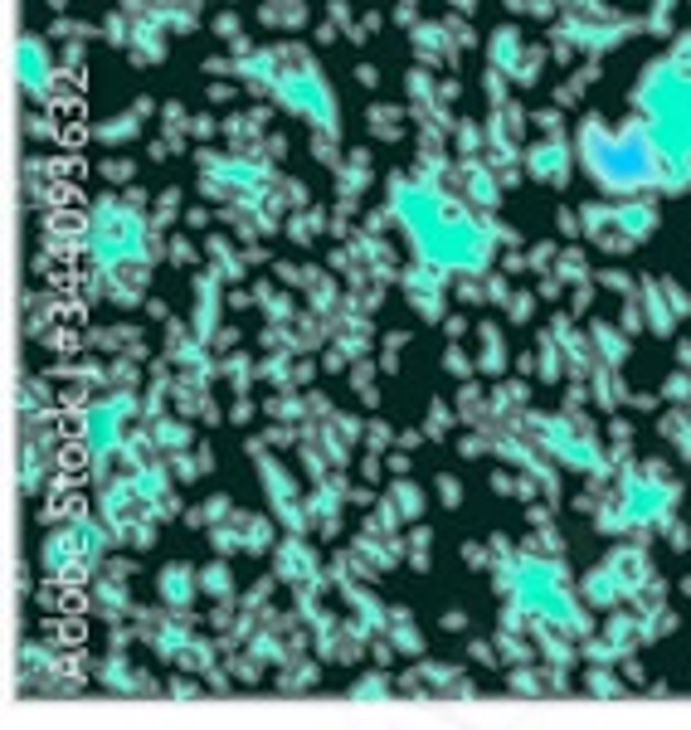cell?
Segmentation results:
<instances>
[{
	"label": "cell",
	"mask_w": 691,
	"mask_h": 730,
	"mask_svg": "<svg viewBox=\"0 0 691 730\" xmlns=\"http://www.w3.org/2000/svg\"><path fill=\"white\" fill-rule=\"evenodd\" d=\"M356 473H361V482H380L390 468H385V458H380V453H365L361 463H356Z\"/></svg>",
	"instance_id": "obj_45"
},
{
	"label": "cell",
	"mask_w": 691,
	"mask_h": 730,
	"mask_svg": "<svg viewBox=\"0 0 691 730\" xmlns=\"http://www.w3.org/2000/svg\"><path fill=\"white\" fill-rule=\"evenodd\" d=\"M219 380L229 385V395H249L258 385V361L244 351H229V356H219Z\"/></svg>",
	"instance_id": "obj_26"
},
{
	"label": "cell",
	"mask_w": 691,
	"mask_h": 730,
	"mask_svg": "<svg viewBox=\"0 0 691 730\" xmlns=\"http://www.w3.org/2000/svg\"><path fill=\"white\" fill-rule=\"evenodd\" d=\"M190 137L195 142H219L224 137V122H215V112H190Z\"/></svg>",
	"instance_id": "obj_39"
},
{
	"label": "cell",
	"mask_w": 691,
	"mask_h": 730,
	"mask_svg": "<svg viewBox=\"0 0 691 730\" xmlns=\"http://www.w3.org/2000/svg\"><path fill=\"white\" fill-rule=\"evenodd\" d=\"M458 93H463V88H458V83H448V78H443V83H438V103H453V98H458Z\"/></svg>",
	"instance_id": "obj_60"
},
{
	"label": "cell",
	"mask_w": 691,
	"mask_h": 730,
	"mask_svg": "<svg viewBox=\"0 0 691 730\" xmlns=\"http://www.w3.org/2000/svg\"><path fill=\"white\" fill-rule=\"evenodd\" d=\"M234 511V502L224 497V492H215V497H205V502H195V507H185V526H195V531H210V526H219L224 516Z\"/></svg>",
	"instance_id": "obj_31"
},
{
	"label": "cell",
	"mask_w": 691,
	"mask_h": 730,
	"mask_svg": "<svg viewBox=\"0 0 691 730\" xmlns=\"http://www.w3.org/2000/svg\"><path fill=\"white\" fill-rule=\"evenodd\" d=\"M409 297V307L424 317V322H443V268L438 263H424V258H414L409 268H400V278H395Z\"/></svg>",
	"instance_id": "obj_10"
},
{
	"label": "cell",
	"mask_w": 691,
	"mask_h": 730,
	"mask_svg": "<svg viewBox=\"0 0 691 730\" xmlns=\"http://www.w3.org/2000/svg\"><path fill=\"white\" fill-rule=\"evenodd\" d=\"M482 370H502V336L482 327Z\"/></svg>",
	"instance_id": "obj_41"
},
{
	"label": "cell",
	"mask_w": 691,
	"mask_h": 730,
	"mask_svg": "<svg viewBox=\"0 0 691 730\" xmlns=\"http://www.w3.org/2000/svg\"><path fill=\"white\" fill-rule=\"evenodd\" d=\"M200 594L215 599V604H234V599H239V580H234L229 555H215V560L200 565Z\"/></svg>",
	"instance_id": "obj_22"
},
{
	"label": "cell",
	"mask_w": 691,
	"mask_h": 730,
	"mask_svg": "<svg viewBox=\"0 0 691 730\" xmlns=\"http://www.w3.org/2000/svg\"><path fill=\"white\" fill-rule=\"evenodd\" d=\"M44 5H49L54 15H64V10H69V0H44Z\"/></svg>",
	"instance_id": "obj_61"
},
{
	"label": "cell",
	"mask_w": 691,
	"mask_h": 730,
	"mask_svg": "<svg viewBox=\"0 0 691 730\" xmlns=\"http://www.w3.org/2000/svg\"><path fill=\"white\" fill-rule=\"evenodd\" d=\"M390 443H395V429L385 424V419H365V453H390Z\"/></svg>",
	"instance_id": "obj_38"
},
{
	"label": "cell",
	"mask_w": 691,
	"mask_h": 730,
	"mask_svg": "<svg viewBox=\"0 0 691 730\" xmlns=\"http://www.w3.org/2000/svg\"><path fill=\"white\" fill-rule=\"evenodd\" d=\"M156 599H161V609L190 614L195 599H200V565H190V560L161 565V575H156Z\"/></svg>",
	"instance_id": "obj_14"
},
{
	"label": "cell",
	"mask_w": 691,
	"mask_h": 730,
	"mask_svg": "<svg viewBox=\"0 0 691 730\" xmlns=\"http://www.w3.org/2000/svg\"><path fill=\"white\" fill-rule=\"evenodd\" d=\"M44 346H49V351H73V331L64 327V322H59V327H49V331H44Z\"/></svg>",
	"instance_id": "obj_48"
},
{
	"label": "cell",
	"mask_w": 691,
	"mask_h": 730,
	"mask_svg": "<svg viewBox=\"0 0 691 730\" xmlns=\"http://www.w3.org/2000/svg\"><path fill=\"white\" fill-rule=\"evenodd\" d=\"M200 249H205V263L215 268L224 283H244L249 263H244V249H239L229 234H205V239H200Z\"/></svg>",
	"instance_id": "obj_18"
},
{
	"label": "cell",
	"mask_w": 691,
	"mask_h": 730,
	"mask_svg": "<svg viewBox=\"0 0 691 730\" xmlns=\"http://www.w3.org/2000/svg\"><path fill=\"white\" fill-rule=\"evenodd\" d=\"M93 171H98V181H108L112 190H122V185H132V176H137V161H132V156H103Z\"/></svg>",
	"instance_id": "obj_34"
},
{
	"label": "cell",
	"mask_w": 691,
	"mask_h": 730,
	"mask_svg": "<svg viewBox=\"0 0 691 730\" xmlns=\"http://www.w3.org/2000/svg\"><path fill=\"white\" fill-rule=\"evenodd\" d=\"M278 521H273V511L263 507V516L258 511H229L219 526H210L205 536H210V550L215 555H273V546H278Z\"/></svg>",
	"instance_id": "obj_5"
},
{
	"label": "cell",
	"mask_w": 691,
	"mask_h": 730,
	"mask_svg": "<svg viewBox=\"0 0 691 730\" xmlns=\"http://www.w3.org/2000/svg\"><path fill=\"white\" fill-rule=\"evenodd\" d=\"M263 414L268 419H283V424H302L312 414V404H307V395H297V385H283V390H273L263 400Z\"/></svg>",
	"instance_id": "obj_28"
},
{
	"label": "cell",
	"mask_w": 691,
	"mask_h": 730,
	"mask_svg": "<svg viewBox=\"0 0 691 730\" xmlns=\"http://www.w3.org/2000/svg\"><path fill=\"white\" fill-rule=\"evenodd\" d=\"M166 692H171V696H200V687H195L190 677H171V682H166Z\"/></svg>",
	"instance_id": "obj_57"
},
{
	"label": "cell",
	"mask_w": 691,
	"mask_h": 730,
	"mask_svg": "<svg viewBox=\"0 0 691 730\" xmlns=\"http://www.w3.org/2000/svg\"><path fill=\"white\" fill-rule=\"evenodd\" d=\"M273 122V108H244V112H229L224 117V142L239 146V151H258L263 132Z\"/></svg>",
	"instance_id": "obj_17"
},
{
	"label": "cell",
	"mask_w": 691,
	"mask_h": 730,
	"mask_svg": "<svg viewBox=\"0 0 691 730\" xmlns=\"http://www.w3.org/2000/svg\"><path fill=\"white\" fill-rule=\"evenodd\" d=\"M258 151H263L268 161H283V156H288V137H283L278 127H268V132H263V142H258Z\"/></svg>",
	"instance_id": "obj_43"
},
{
	"label": "cell",
	"mask_w": 691,
	"mask_h": 730,
	"mask_svg": "<svg viewBox=\"0 0 691 730\" xmlns=\"http://www.w3.org/2000/svg\"><path fill=\"white\" fill-rule=\"evenodd\" d=\"M210 30H215L219 39L234 44V39H244V20H239L234 10H215V15H210Z\"/></svg>",
	"instance_id": "obj_40"
},
{
	"label": "cell",
	"mask_w": 691,
	"mask_h": 730,
	"mask_svg": "<svg viewBox=\"0 0 691 730\" xmlns=\"http://www.w3.org/2000/svg\"><path fill=\"white\" fill-rule=\"evenodd\" d=\"M166 258H171V263H176V268H195V263H200V258H205V249H195V239H190V234H166Z\"/></svg>",
	"instance_id": "obj_37"
},
{
	"label": "cell",
	"mask_w": 691,
	"mask_h": 730,
	"mask_svg": "<svg viewBox=\"0 0 691 730\" xmlns=\"http://www.w3.org/2000/svg\"><path fill=\"white\" fill-rule=\"evenodd\" d=\"M336 176V215H356L361 210V195H365V185L375 181V166H370V151L365 146H356V151H346L341 156V166L331 171Z\"/></svg>",
	"instance_id": "obj_13"
},
{
	"label": "cell",
	"mask_w": 691,
	"mask_h": 730,
	"mask_svg": "<svg viewBox=\"0 0 691 730\" xmlns=\"http://www.w3.org/2000/svg\"><path fill=\"white\" fill-rule=\"evenodd\" d=\"M156 117H161V137L171 142V151H185V137H190V108L171 98V103H161Z\"/></svg>",
	"instance_id": "obj_32"
},
{
	"label": "cell",
	"mask_w": 691,
	"mask_h": 730,
	"mask_svg": "<svg viewBox=\"0 0 691 730\" xmlns=\"http://www.w3.org/2000/svg\"><path fill=\"white\" fill-rule=\"evenodd\" d=\"M205 98H210V103H234V83H229V78H210V88H205Z\"/></svg>",
	"instance_id": "obj_51"
},
{
	"label": "cell",
	"mask_w": 691,
	"mask_h": 730,
	"mask_svg": "<svg viewBox=\"0 0 691 730\" xmlns=\"http://www.w3.org/2000/svg\"><path fill=\"white\" fill-rule=\"evenodd\" d=\"M429 546H434V531H429L424 521H414V526L404 531V560H409L414 570H429Z\"/></svg>",
	"instance_id": "obj_33"
},
{
	"label": "cell",
	"mask_w": 691,
	"mask_h": 730,
	"mask_svg": "<svg viewBox=\"0 0 691 730\" xmlns=\"http://www.w3.org/2000/svg\"><path fill=\"white\" fill-rule=\"evenodd\" d=\"M93 677H98V687L112 696H151L161 692L156 687V677L146 672L142 662H132L127 648H108L103 657H93Z\"/></svg>",
	"instance_id": "obj_9"
},
{
	"label": "cell",
	"mask_w": 691,
	"mask_h": 730,
	"mask_svg": "<svg viewBox=\"0 0 691 730\" xmlns=\"http://www.w3.org/2000/svg\"><path fill=\"white\" fill-rule=\"evenodd\" d=\"M385 638L395 643V653H400V657H419V653H424V633H419V623H414V614H409L404 604H395V609H390Z\"/></svg>",
	"instance_id": "obj_25"
},
{
	"label": "cell",
	"mask_w": 691,
	"mask_h": 730,
	"mask_svg": "<svg viewBox=\"0 0 691 730\" xmlns=\"http://www.w3.org/2000/svg\"><path fill=\"white\" fill-rule=\"evenodd\" d=\"M283 672H288V677H278V687H283V692H312V687L322 682V657H302V662L288 657V662H283Z\"/></svg>",
	"instance_id": "obj_29"
},
{
	"label": "cell",
	"mask_w": 691,
	"mask_h": 730,
	"mask_svg": "<svg viewBox=\"0 0 691 730\" xmlns=\"http://www.w3.org/2000/svg\"><path fill=\"white\" fill-rule=\"evenodd\" d=\"M404 103L414 108V117L438 103V83L429 78V64H409V69H404Z\"/></svg>",
	"instance_id": "obj_27"
},
{
	"label": "cell",
	"mask_w": 691,
	"mask_h": 730,
	"mask_svg": "<svg viewBox=\"0 0 691 730\" xmlns=\"http://www.w3.org/2000/svg\"><path fill=\"white\" fill-rule=\"evenodd\" d=\"M254 307L263 312V322H278V327H288L292 317H297V292L283 288V283H268V278H258V283H254Z\"/></svg>",
	"instance_id": "obj_19"
},
{
	"label": "cell",
	"mask_w": 691,
	"mask_h": 730,
	"mask_svg": "<svg viewBox=\"0 0 691 730\" xmlns=\"http://www.w3.org/2000/svg\"><path fill=\"white\" fill-rule=\"evenodd\" d=\"M151 424V443L171 458V453H185V448H195L200 443V429H195V419H185V414H156V419H146Z\"/></svg>",
	"instance_id": "obj_16"
},
{
	"label": "cell",
	"mask_w": 691,
	"mask_h": 730,
	"mask_svg": "<svg viewBox=\"0 0 691 730\" xmlns=\"http://www.w3.org/2000/svg\"><path fill=\"white\" fill-rule=\"evenodd\" d=\"M380 25H385V15H380V10H365V15H361V30H365V35H375Z\"/></svg>",
	"instance_id": "obj_58"
},
{
	"label": "cell",
	"mask_w": 691,
	"mask_h": 730,
	"mask_svg": "<svg viewBox=\"0 0 691 730\" xmlns=\"http://www.w3.org/2000/svg\"><path fill=\"white\" fill-rule=\"evenodd\" d=\"M424 429H395V443H400V448H409V453H414V448H419V443H424Z\"/></svg>",
	"instance_id": "obj_55"
},
{
	"label": "cell",
	"mask_w": 691,
	"mask_h": 730,
	"mask_svg": "<svg viewBox=\"0 0 691 730\" xmlns=\"http://www.w3.org/2000/svg\"><path fill=\"white\" fill-rule=\"evenodd\" d=\"M224 278H219L215 268H205V273H195V283H190V312H185V322L195 327V336H205V341H215L219 331V312H224Z\"/></svg>",
	"instance_id": "obj_11"
},
{
	"label": "cell",
	"mask_w": 691,
	"mask_h": 730,
	"mask_svg": "<svg viewBox=\"0 0 691 730\" xmlns=\"http://www.w3.org/2000/svg\"><path fill=\"white\" fill-rule=\"evenodd\" d=\"M438 502H443V507H458V502H463V487H458V477L438 473Z\"/></svg>",
	"instance_id": "obj_46"
},
{
	"label": "cell",
	"mask_w": 691,
	"mask_h": 730,
	"mask_svg": "<svg viewBox=\"0 0 691 730\" xmlns=\"http://www.w3.org/2000/svg\"><path fill=\"white\" fill-rule=\"evenodd\" d=\"M166 254V234H156L151 210L122 200V190H103L83 205V258L103 268L156 263Z\"/></svg>",
	"instance_id": "obj_2"
},
{
	"label": "cell",
	"mask_w": 691,
	"mask_h": 730,
	"mask_svg": "<svg viewBox=\"0 0 691 730\" xmlns=\"http://www.w3.org/2000/svg\"><path fill=\"white\" fill-rule=\"evenodd\" d=\"M385 210L395 219L400 239L409 244V254L438 263L443 273H473L487 263V234L473 219L463 215V205L453 195H443L438 181L395 171L385 181Z\"/></svg>",
	"instance_id": "obj_1"
},
{
	"label": "cell",
	"mask_w": 691,
	"mask_h": 730,
	"mask_svg": "<svg viewBox=\"0 0 691 730\" xmlns=\"http://www.w3.org/2000/svg\"><path fill=\"white\" fill-rule=\"evenodd\" d=\"M254 414H258V400H249V395H234V404H229V414H224V419H229V424H249Z\"/></svg>",
	"instance_id": "obj_44"
},
{
	"label": "cell",
	"mask_w": 691,
	"mask_h": 730,
	"mask_svg": "<svg viewBox=\"0 0 691 730\" xmlns=\"http://www.w3.org/2000/svg\"><path fill=\"white\" fill-rule=\"evenodd\" d=\"M327 20L341 25V35H346V30L356 25V5H351V0H327Z\"/></svg>",
	"instance_id": "obj_42"
},
{
	"label": "cell",
	"mask_w": 691,
	"mask_h": 730,
	"mask_svg": "<svg viewBox=\"0 0 691 730\" xmlns=\"http://www.w3.org/2000/svg\"><path fill=\"white\" fill-rule=\"evenodd\" d=\"M181 224L185 229H210V210H205V205H190L181 215Z\"/></svg>",
	"instance_id": "obj_54"
},
{
	"label": "cell",
	"mask_w": 691,
	"mask_h": 730,
	"mask_svg": "<svg viewBox=\"0 0 691 730\" xmlns=\"http://www.w3.org/2000/svg\"><path fill=\"white\" fill-rule=\"evenodd\" d=\"M448 25H409V44H414V59L419 64H438V59H448L453 69H458V54L448 49Z\"/></svg>",
	"instance_id": "obj_23"
},
{
	"label": "cell",
	"mask_w": 691,
	"mask_h": 730,
	"mask_svg": "<svg viewBox=\"0 0 691 730\" xmlns=\"http://www.w3.org/2000/svg\"><path fill=\"white\" fill-rule=\"evenodd\" d=\"M448 424H453V419H448V404H443V400H434V409H429V419H424V434L434 438V434H443Z\"/></svg>",
	"instance_id": "obj_47"
},
{
	"label": "cell",
	"mask_w": 691,
	"mask_h": 730,
	"mask_svg": "<svg viewBox=\"0 0 691 730\" xmlns=\"http://www.w3.org/2000/svg\"><path fill=\"white\" fill-rule=\"evenodd\" d=\"M404 127H409V108L400 103H370L365 108V132L375 137V142H404Z\"/></svg>",
	"instance_id": "obj_20"
},
{
	"label": "cell",
	"mask_w": 691,
	"mask_h": 730,
	"mask_svg": "<svg viewBox=\"0 0 691 730\" xmlns=\"http://www.w3.org/2000/svg\"><path fill=\"white\" fill-rule=\"evenodd\" d=\"M244 453L254 458L258 482H263V507L273 511V521H278L283 531H312L307 497L297 492V473H292L288 463L278 458V448H268V443L254 434L249 443H244Z\"/></svg>",
	"instance_id": "obj_4"
},
{
	"label": "cell",
	"mask_w": 691,
	"mask_h": 730,
	"mask_svg": "<svg viewBox=\"0 0 691 730\" xmlns=\"http://www.w3.org/2000/svg\"><path fill=\"white\" fill-rule=\"evenodd\" d=\"M443 331H448V336H453V341H458V336H463V331H468V317H443Z\"/></svg>",
	"instance_id": "obj_59"
},
{
	"label": "cell",
	"mask_w": 691,
	"mask_h": 730,
	"mask_svg": "<svg viewBox=\"0 0 691 730\" xmlns=\"http://www.w3.org/2000/svg\"><path fill=\"white\" fill-rule=\"evenodd\" d=\"M322 229H331V215L322 210V205H312V200H307V205H297V210L283 219V234H288L297 249H307V244H312Z\"/></svg>",
	"instance_id": "obj_24"
},
{
	"label": "cell",
	"mask_w": 691,
	"mask_h": 730,
	"mask_svg": "<svg viewBox=\"0 0 691 730\" xmlns=\"http://www.w3.org/2000/svg\"><path fill=\"white\" fill-rule=\"evenodd\" d=\"M210 346H215V356H229V351L239 346V327H219V331H215V341H210Z\"/></svg>",
	"instance_id": "obj_52"
},
{
	"label": "cell",
	"mask_w": 691,
	"mask_h": 730,
	"mask_svg": "<svg viewBox=\"0 0 691 730\" xmlns=\"http://www.w3.org/2000/svg\"><path fill=\"white\" fill-rule=\"evenodd\" d=\"M385 502L395 507V516H400L404 526H414V521H424V511H429V502H424V487L414 482V477H390V487H385Z\"/></svg>",
	"instance_id": "obj_21"
},
{
	"label": "cell",
	"mask_w": 691,
	"mask_h": 730,
	"mask_svg": "<svg viewBox=\"0 0 691 730\" xmlns=\"http://www.w3.org/2000/svg\"><path fill=\"white\" fill-rule=\"evenodd\" d=\"M268 98L273 108L302 117L312 132H341V103L307 44H292V39L278 44V73L268 83Z\"/></svg>",
	"instance_id": "obj_3"
},
{
	"label": "cell",
	"mask_w": 691,
	"mask_h": 730,
	"mask_svg": "<svg viewBox=\"0 0 691 730\" xmlns=\"http://www.w3.org/2000/svg\"><path fill=\"white\" fill-rule=\"evenodd\" d=\"M39 570L49 575V580H93V565H88V555H83V541H78V526L73 521H59V526H49V536L39 541Z\"/></svg>",
	"instance_id": "obj_6"
},
{
	"label": "cell",
	"mask_w": 691,
	"mask_h": 730,
	"mask_svg": "<svg viewBox=\"0 0 691 730\" xmlns=\"http://www.w3.org/2000/svg\"><path fill=\"white\" fill-rule=\"evenodd\" d=\"M15 69H20V88L30 103H49L59 88V59L44 35H20L15 39Z\"/></svg>",
	"instance_id": "obj_7"
},
{
	"label": "cell",
	"mask_w": 691,
	"mask_h": 730,
	"mask_svg": "<svg viewBox=\"0 0 691 730\" xmlns=\"http://www.w3.org/2000/svg\"><path fill=\"white\" fill-rule=\"evenodd\" d=\"M181 215H185L181 185H166V190H156V195H151V224H156V234H166V229H171Z\"/></svg>",
	"instance_id": "obj_30"
},
{
	"label": "cell",
	"mask_w": 691,
	"mask_h": 730,
	"mask_svg": "<svg viewBox=\"0 0 691 730\" xmlns=\"http://www.w3.org/2000/svg\"><path fill=\"white\" fill-rule=\"evenodd\" d=\"M25 137H30V142H59V122H54V108L35 103V112H25Z\"/></svg>",
	"instance_id": "obj_35"
},
{
	"label": "cell",
	"mask_w": 691,
	"mask_h": 730,
	"mask_svg": "<svg viewBox=\"0 0 691 730\" xmlns=\"http://www.w3.org/2000/svg\"><path fill=\"white\" fill-rule=\"evenodd\" d=\"M385 468H390V477H404V473H409V468H414L409 448H400V443H395V453H385Z\"/></svg>",
	"instance_id": "obj_49"
},
{
	"label": "cell",
	"mask_w": 691,
	"mask_h": 730,
	"mask_svg": "<svg viewBox=\"0 0 691 730\" xmlns=\"http://www.w3.org/2000/svg\"><path fill=\"white\" fill-rule=\"evenodd\" d=\"M161 112V103H151V98H137L127 112H112V117H98V122H88V137L98 146H127L142 137V127Z\"/></svg>",
	"instance_id": "obj_12"
},
{
	"label": "cell",
	"mask_w": 691,
	"mask_h": 730,
	"mask_svg": "<svg viewBox=\"0 0 691 730\" xmlns=\"http://www.w3.org/2000/svg\"><path fill=\"white\" fill-rule=\"evenodd\" d=\"M273 575L288 584H327V560L307 541V531H283L273 546Z\"/></svg>",
	"instance_id": "obj_8"
},
{
	"label": "cell",
	"mask_w": 691,
	"mask_h": 730,
	"mask_svg": "<svg viewBox=\"0 0 691 730\" xmlns=\"http://www.w3.org/2000/svg\"><path fill=\"white\" fill-rule=\"evenodd\" d=\"M390 692H395V682H390L380 667H370V672H361V677L351 682V696H356V701H370V696H390Z\"/></svg>",
	"instance_id": "obj_36"
},
{
	"label": "cell",
	"mask_w": 691,
	"mask_h": 730,
	"mask_svg": "<svg viewBox=\"0 0 691 730\" xmlns=\"http://www.w3.org/2000/svg\"><path fill=\"white\" fill-rule=\"evenodd\" d=\"M234 73V54H210L205 59V78H229Z\"/></svg>",
	"instance_id": "obj_50"
},
{
	"label": "cell",
	"mask_w": 691,
	"mask_h": 730,
	"mask_svg": "<svg viewBox=\"0 0 691 730\" xmlns=\"http://www.w3.org/2000/svg\"><path fill=\"white\" fill-rule=\"evenodd\" d=\"M448 5H463V10H473L477 0H448Z\"/></svg>",
	"instance_id": "obj_62"
},
{
	"label": "cell",
	"mask_w": 691,
	"mask_h": 730,
	"mask_svg": "<svg viewBox=\"0 0 691 730\" xmlns=\"http://www.w3.org/2000/svg\"><path fill=\"white\" fill-rule=\"evenodd\" d=\"M356 83H365V88H380V64H356Z\"/></svg>",
	"instance_id": "obj_56"
},
{
	"label": "cell",
	"mask_w": 691,
	"mask_h": 730,
	"mask_svg": "<svg viewBox=\"0 0 691 730\" xmlns=\"http://www.w3.org/2000/svg\"><path fill=\"white\" fill-rule=\"evenodd\" d=\"M443 370H448V375H468V356H463L458 346H448V351H443Z\"/></svg>",
	"instance_id": "obj_53"
},
{
	"label": "cell",
	"mask_w": 691,
	"mask_h": 730,
	"mask_svg": "<svg viewBox=\"0 0 691 730\" xmlns=\"http://www.w3.org/2000/svg\"><path fill=\"white\" fill-rule=\"evenodd\" d=\"M88 604V614H103L108 623H117L122 614H132L137 604H132V589H127V580L122 575H112V570H98L93 580H88V594H83Z\"/></svg>",
	"instance_id": "obj_15"
}]
</instances>
